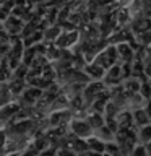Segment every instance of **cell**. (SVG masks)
<instances>
[{"label":"cell","instance_id":"obj_1","mask_svg":"<svg viewBox=\"0 0 151 156\" xmlns=\"http://www.w3.org/2000/svg\"><path fill=\"white\" fill-rule=\"evenodd\" d=\"M136 120L138 122H143V124H146L148 122V115H146V112H143V111H140V112H136Z\"/></svg>","mask_w":151,"mask_h":156},{"label":"cell","instance_id":"obj_2","mask_svg":"<svg viewBox=\"0 0 151 156\" xmlns=\"http://www.w3.org/2000/svg\"><path fill=\"white\" fill-rule=\"evenodd\" d=\"M141 138H143L145 141H148L151 138V127H145L143 132H141Z\"/></svg>","mask_w":151,"mask_h":156}]
</instances>
